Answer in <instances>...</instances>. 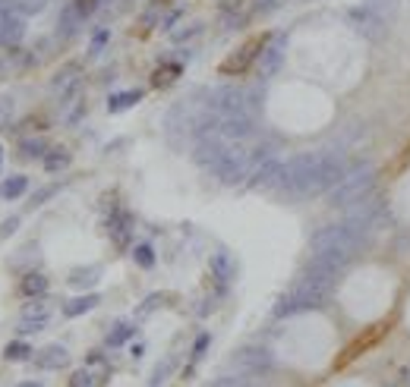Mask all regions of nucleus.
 Returning a JSON list of instances; mask_svg holds the SVG:
<instances>
[{
  "mask_svg": "<svg viewBox=\"0 0 410 387\" xmlns=\"http://www.w3.org/2000/svg\"><path fill=\"white\" fill-rule=\"evenodd\" d=\"M388 325H391V321H379V325L366 327V331L360 334V337H354V340H350L347 347H344L341 353H338V359H335V369H344V365H350V362H357V359H360L363 353H369V349H372L379 340L385 337Z\"/></svg>",
  "mask_w": 410,
  "mask_h": 387,
  "instance_id": "nucleus-1",
  "label": "nucleus"
},
{
  "mask_svg": "<svg viewBox=\"0 0 410 387\" xmlns=\"http://www.w3.org/2000/svg\"><path fill=\"white\" fill-rule=\"evenodd\" d=\"M347 16H350V23L357 26V32H360V35H382V28H385V23H388L385 13L376 10V6H369V4L354 6Z\"/></svg>",
  "mask_w": 410,
  "mask_h": 387,
  "instance_id": "nucleus-2",
  "label": "nucleus"
},
{
  "mask_svg": "<svg viewBox=\"0 0 410 387\" xmlns=\"http://www.w3.org/2000/svg\"><path fill=\"white\" fill-rule=\"evenodd\" d=\"M266 41H268L266 35H262V38L246 41L240 50H233V57H228V60L221 63V72H228V76H233V72H243L256 60V54H259V50H266Z\"/></svg>",
  "mask_w": 410,
  "mask_h": 387,
  "instance_id": "nucleus-3",
  "label": "nucleus"
},
{
  "mask_svg": "<svg viewBox=\"0 0 410 387\" xmlns=\"http://www.w3.org/2000/svg\"><path fill=\"white\" fill-rule=\"evenodd\" d=\"M23 38H26V19L13 10L10 16H6V23L0 26V45H4V48H16Z\"/></svg>",
  "mask_w": 410,
  "mask_h": 387,
  "instance_id": "nucleus-4",
  "label": "nucleus"
},
{
  "mask_svg": "<svg viewBox=\"0 0 410 387\" xmlns=\"http://www.w3.org/2000/svg\"><path fill=\"white\" fill-rule=\"evenodd\" d=\"M76 85H79L76 67H67V70H61V72L54 76V89H57V94H73V92H76Z\"/></svg>",
  "mask_w": 410,
  "mask_h": 387,
  "instance_id": "nucleus-5",
  "label": "nucleus"
},
{
  "mask_svg": "<svg viewBox=\"0 0 410 387\" xmlns=\"http://www.w3.org/2000/svg\"><path fill=\"white\" fill-rule=\"evenodd\" d=\"M63 362H67V349L63 347H48V349H41V356H38L41 369H61Z\"/></svg>",
  "mask_w": 410,
  "mask_h": 387,
  "instance_id": "nucleus-6",
  "label": "nucleus"
},
{
  "mask_svg": "<svg viewBox=\"0 0 410 387\" xmlns=\"http://www.w3.org/2000/svg\"><path fill=\"white\" fill-rule=\"evenodd\" d=\"M240 170H243V158L240 155H224L221 160H218V173H221L224 180H237Z\"/></svg>",
  "mask_w": 410,
  "mask_h": 387,
  "instance_id": "nucleus-7",
  "label": "nucleus"
},
{
  "mask_svg": "<svg viewBox=\"0 0 410 387\" xmlns=\"http://www.w3.org/2000/svg\"><path fill=\"white\" fill-rule=\"evenodd\" d=\"M23 296H45V290H48V277L45 274H26V280H23Z\"/></svg>",
  "mask_w": 410,
  "mask_h": 387,
  "instance_id": "nucleus-8",
  "label": "nucleus"
},
{
  "mask_svg": "<svg viewBox=\"0 0 410 387\" xmlns=\"http://www.w3.org/2000/svg\"><path fill=\"white\" fill-rule=\"evenodd\" d=\"M26 186H28L26 177H10V180H4V182H0V199H19V195L26 192Z\"/></svg>",
  "mask_w": 410,
  "mask_h": 387,
  "instance_id": "nucleus-9",
  "label": "nucleus"
},
{
  "mask_svg": "<svg viewBox=\"0 0 410 387\" xmlns=\"http://www.w3.org/2000/svg\"><path fill=\"white\" fill-rule=\"evenodd\" d=\"M48 0H10V6L19 13V16H32V13H41L45 10Z\"/></svg>",
  "mask_w": 410,
  "mask_h": 387,
  "instance_id": "nucleus-10",
  "label": "nucleus"
},
{
  "mask_svg": "<svg viewBox=\"0 0 410 387\" xmlns=\"http://www.w3.org/2000/svg\"><path fill=\"white\" fill-rule=\"evenodd\" d=\"M70 164V155L63 148H54V151H48V158H45V167L51 173H57V170H63V167Z\"/></svg>",
  "mask_w": 410,
  "mask_h": 387,
  "instance_id": "nucleus-11",
  "label": "nucleus"
},
{
  "mask_svg": "<svg viewBox=\"0 0 410 387\" xmlns=\"http://www.w3.org/2000/svg\"><path fill=\"white\" fill-rule=\"evenodd\" d=\"M98 305V296H83V299H73V302L67 305V315L70 318H76V315H83V312H89Z\"/></svg>",
  "mask_w": 410,
  "mask_h": 387,
  "instance_id": "nucleus-12",
  "label": "nucleus"
},
{
  "mask_svg": "<svg viewBox=\"0 0 410 387\" xmlns=\"http://www.w3.org/2000/svg\"><path fill=\"white\" fill-rule=\"evenodd\" d=\"M281 63V48H266L262 50V72H275Z\"/></svg>",
  "mask_w": 410,
  "mask_h": 387,
  "instance_id": "nucleus-13",
  "label": "nucleus"
},
{
  "mask_svg": "<svg viewBox=\"0 0 410 387\" xmlns=\"http://www.w3.org/2000/svg\"><path fill=\"white\" fill-rule=\"evenodd\" d=\"M70 6H73V10H76V16L85 23V19H89L95 10H98V0H73Z\"/></svg>",
  "mask_w": 410,
  "mask_h": 387,
  "instance_id": "nucleus-14",
  "label": "nucleus"
},
{
  "mask_svg": "<svg viewBox=\"0 0 410 387\" xmlns=\"http://www.w3.org/2000/svg\"><path fill=\"white\" fill-rule=\"evenodd\" d=\"M26 356H32V349H28V343H23V340H13L10 347H6V359L19 362V359H26Z\"/></svg>",
  "mask_w": 410,
  "mask_h": 387,
  "instance_id": "nucleus-15",
  "label": "nucleus"
},
{
  "mask_svg": "<svg viewBox=\"0 0 410 387\" xmlns=\"http://www.w3.org/2000/svg\"><path fill=\"white\" fill-rule=\"evenodd\" d=\"M45 148H48V145L41 142V138H26V142H23V158H41V155H45Z\"/></svg>",
  "mask_w": 410,
  "mask_h": 387,
  "instance_id": "nucleus-16",
  "label": "nucleus"
},
{
  "mask_svg": "<svg viewBox=\"0 0 410 387\" xmlns=\"http://www.w3.org/2000/svg\"><path fill=\"white\" fill-rule=\"evenodd\" d=\"M133 101H139V92H123V94H114L111 98V111H123V107H130Z\"/></svg>",
  "mask_w": 410,
  "mask_h": 387,
  "instance_id": "nucleus-17",
  "label": "nucleus"
},
{
  "mask_svg": "<svg viewBox=\"0 0 410 387\" xmlns=\"http://www.w3.org/2000/svg\"><path fill=\"white\" fill-rule=\"evenodd\" d=\"M211 268H215V274L221 277V280H228V274H231V258H228V255H215V258H211Z\"/></svg>",
  "mask_w": 410,
  "mask_h": 387,
  "instance_id": "nucleus-18",
  "label": "nucleus"
},
{
  "mask_svg": "<svg viewBox=\"0 0 410 387\" xmlns=\"http://www.w3.org/2000/svg\"><path fill=\"white\" fill-rule=\"evenodd\" d=\"M95 277H98V268H89V271H76V274H73L70 283H76V287H89V283H95Z\"/></svg>",
  "mask_w": 410,
  "mask_h": 387,
  "instance_id": "nucleus-19",
  "label": "nucleus"
},
{
  "mask_svg": "<svg viewBox=\"0 0 410 387\" xmlns=\"http://www.w3.org/2000/svg\"><path fill=\"white\" fill-rule=\"evenodd\" d=\"M180 72V67H167V70H158L155 72V85H167V82H174V76Z\"/></svg>",
  "mask_w": 410,
  "mask_h": 387,
  "instance_id": "nucleus-20",
  "label": "nucleus"
},
{
  "mask_svg": "<svg viewBox=\"0 0 410 387\" xmlns=\"http://www.w3.org/2000/svg\"><path fill=\"white\" fill-rule=\"evenodd\" d=\"M136 261H139L142 268H152V261H155V258H152V249H149V246H139V249H136Z\"/></svg>",
  "mask_w": 410,
  "mask_h": 387,
  "instance_id": "nucleus-21",
  "label": "nucleus"
},
{
  "mask_svg": "<svg viewBox=\"0 0 410 387\" xmlns=\"http://www.w3.org/2000/svg\"><path fill=\"white\" fill-rule=\"evenodd\" d=\"M10 116H13V98L4 94V98H0V123H6Z\"/></svg>",
  "mask_w": 410,
  "mask_h": 387,
  "instance_id": "nucleus-22",
  "label": "nucleus"
},
{
  "mask_svg": "<svg viewBox=\"0 0 410 387\" xmlns=\"http://www.w3.org/2000/svg\"><path fill=\"white\" fill-rule=\"evenodd\" d=\"M366 4H369V6H376V10H382V13H385V10H391V6L398 4V0H366Z\"/></svg>",
  "mask_w": 410,
  "mask_h": 387,
  "instance_id": "nucleus-23",
  "label": "nucleus"
},
{
  "mask_svg": "<svg viewBox=\"0 0 410 387\" xmlns=\"http://www.w3.org/2000/svg\"><path fill=\"white\" fill-rule=\"evenodd\" d=\"M19 227V217H10V221H4V227H0V236H6V233H13Z\"/></svg>",
  "mask_w": 410,
  "mask_h": 387,
  "instance_id": "nucleus-24",
  "label": "nucleus"
},
{
  "mask_svg": "<svg viewBox=\"0 0 410 387\" xmlns=\"http://www.w3.org/2000/svg\"><path fill=\"white\" fill-rule=\"evenodd\" d=\"M275 6H278V0H256V10H275Z\"/></svg>",
  "mask_w": 410,
  "mask_h": 387,
  "instance_id": "nucleus-25",
  "label": "nucleus"
},
{
  "mask_svg": "<svg viewBox=\"0 0 410 387\" xmlns=\"http://www.w3.org/2000/svg\"><path fill=\"white\" fill-rule=\"evenodd\" d=\"M73 387H89V375H85V371H79V375L73 378Z\"/></svg>",
  "mask_w": 410,
  "mask_h": 387,
  "instance_id": "nucleus-26",
  "label": "nucleus"
},
{
  "mask_svg": "<svg viewBox=\"0 0 410 387\" xmlns=\"http://www.w3.org/2000/svg\"><path fill=\"white\" fill-rule=\"evenodd\" d=\"M130 337V327H117V334L111 337V343H120V340H127Z\"/></svg>",
  "mask_w": 410,
  "mask_h": 387,
  "instance_id": "nucleus-27",
  "label": "nucleus"
},
{
  "mask_svg": "<svg viewBox=\"0 0 410 387\" xmlns=\"http://www.w3.org/2000/svg\"><path fill=\"white\" fill-rule=\"evenodd\" d=\"M105 41H107V32H98V35H95V45H92V48L98 50L101 45H105Z\"/></svg>",
  "mask_w": 410,
  "mask_h": 387,
  "instance_id": "nucleus-28",
  "label": "nucleus"
},
{
  "mask_svg": "<svg viewBox=\"0 0 410 387\" xmlns=\"http://www.w3.org/2000/svg\"><path fill=\"white\" fill-rule=\"evenodd\" d=\"M19 387H41V384H35V381H23V384H19Z\"/></svg>",
  "mask_w": 410,
  "mask_h": 387,
  "instance_id": "nucleus-29",
  "label": "nucleus"
},
{
  "mask_svg": "<svg viewBox=\"0 0 410 387\" xmlns=\"http://www.w3.org/2000/svg\"><path fill=\"white\" fill-rule=\"evenodd\" d=\"M0 170H4V145H0Z\"/></svg>",
  "mask_w": 410,
  "mask_h": 387,
  "instance_id": "nucleus-30",
  "label": "nucleus"
}]
</instances>
